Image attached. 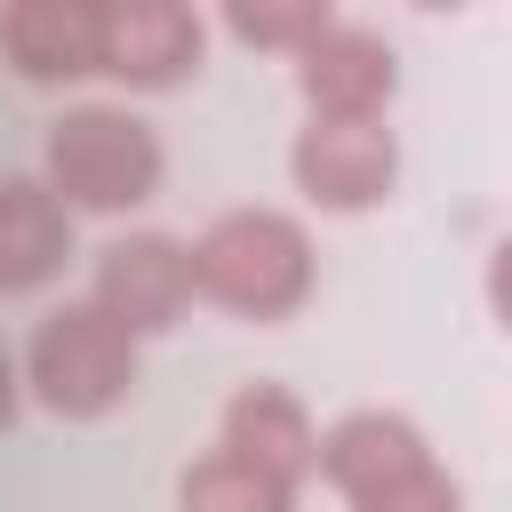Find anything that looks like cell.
Here are the masks:
<instances>
[{"label":"cell","instance_id":"6da1fadb","mask_svg":"<svg viewBox=\"0 0 512 512\" xmlns=\"http://www.w3.org/2000/svg\"><path fill=\"white\" fill-rule=\"evenodd\" d=\"M184 256H192V296H208L216 312H232L248 328L296 320L320 288L312 232L288 208H224L184 240Z\"/></svg>","mask_w":512,"mask_h":512},{"label":"cell","instance_id":"7a4b0ae2","mask_svg":"<svg viewBox=\"0 0 512 512\" xmlns=\"http://www.w3.org/2000/svg\"><path fill=\"white\" fill-rule=\"evenodd\" d=\"M168 152L160 128L128 96H80L40 128V184L64 216H128L160 192Z\"/></svg>","mask_w":512,"mask_h":512},{"label":"cell","instance_id":"3957f363","mask_svg":"<svg viewBox=\"0 0 512 512\" xmlns=\"http://www.w3.org/2000/svg\"><path fill=\"white\" fill-rule=\"evenodd\" d=\"M16 376H24V400H40L48 416L96 424L136 392V336H120L88 296H64L32 320Z\"/></svg>","mask_w":512,"mask_h":512},{"label":"cell","instance_id":"277c9868","mask_svg":"<svg viewBox=\"0 0 512 512\" xmlns=\"http://www.w3.org/2000/svg\"><path fill=\"white\" fill-rule=\"evenodd\" d=\"M88 304L120 336H136V344L144 336H168L192 312V256H184V240L176 232H152V224L112 232L96 248V264H88Z\"/></svg>","mask_w":512,"mask_h":512},{"label":"cell","instance_id":"5b68a950","mask_svg":"<svg viewBox=\"0 0 512 512\" xmlns=\"http://www.w3.org/2000/svg\"><path fill=\"white\" fill-rule=\"evenodd\" d=\"M288 176L328 216H368L400 184V144L384 120H304L288 144Z\"/></svg>","mask_w":512,"mask_h":512},{"label":"cell","instance_id":"8992f818","mask_svg":"<svg viewBox=\"0 0 512 512\" xmlns=\"http://www.w3.org/2000/svg\"><path fill=\"white\" fill-rule=\"evenodd\" d=\"M208 24L184 0H112L96 8V72L120 88H184L200 72Z\"/></svg>","mask_w":512,"mask_h":512},{"label":"cell","instance_id":"52a82bcc","mask_svg":"<svg viewBox=\"0 0 512 512\" xmlns=\"http://www.w3.org/2000/svg\"><path fill=\"white\" fill-rule=\"evenodd\" d=\"M296 96L312 104V120H384V104L400 96V56L384 32L328 16L296 48Z\"/></svg>","mask_w":512,"mask_h":512},{"label":"cell","instance_id":"ba28073f","mask_svg":"<svg viewBox=\"0 0 512 512\" xmlns=\"http://www.w3.org/2000/svg\"><path fill=\"white\" fill-rule=\"evenodd\" d=\"M216 448L240 456V464H256V472H272L280 488H304V472H312V456H320V424H312V408H304L288 384L248 376V384L224 400V416H216Z\"/></svg>","mask_w":512,"mask_h":512},{"label":"cell","instance_id":"9c48e42d","mask_svg":"<svg viewBox=\"0 0 512 512\" xmlns=\"http://www.w3.org/2000/svg\"><path fill=\"white\" fill-rule=\"evenodd\" d=\"M320 480L344 496V504H368V496H384V488H400V480H416L424 464H432V448H424V432L400 416V408H352V416H336L328 432H320Z\"/></svg>","mask_w":512,"mask_h":512},{"label":"cell","instance_id":"30bf717a","mask_svg":"<svg viewBox=\"0 0 512 512\" xmlns=\"http://www.w3.org/2000/svg\"><path fill=\"white\" fill-rule=\"evenodd\" d=\"M0 64L32 88H72L96 72V8L88 0H8L0 8Z\"/></svg>","mask_w":512,"mask_h":512},{"label":"cell","instance_id":"8fae6325","mask_svg":"<svg viewBox=\"0 0 512 512\" xmlns=\"http://www.w3.org/2000/svg\"><path fill=\"white\" fill-rule=\"evenodd\" d=\"M72 256V216L56 208V192L40 176L0 168V296H32L64 272Z\"/></svg>","mask_w":512,"mask_h":512},{"label":"cell","instance_id":"7c38bea8","mask_svg":"<svg viewBox=\"0 0 512 512\" xmlns=\"http://www.w3.org/2000/svg\"><path fill=\"white\" fill-rule=\"evenodd\" d=\"M176 512H296V488H280L272 472L208 448L176 472Z\"/></svg>","mask_w":512,"mask_h":512},{"label":"cell","instance_id":"4fadbf2b","mask_svg":"<svg viewBox=\"0 0 512 512\" xmlns=\"http://www.w3.org/2000/svg\"><path fill=\"white\" fill-rule=\"evenodd\" d=\"M320 24H328L320 0H232V8H224V32H232V40H248V48H280V56H296Z\"/></svg>","mask_w":512,"mask_h":512},{"label":"cell","instance_id":"5bb4252c","mask_svg":"<svg viewBox=\"0 0 512 512\" xmlns=\"http://www.w3.org/2000/svg\"><path fill=\"white\" fill-rule=\"evenodd\" d=\"M352 512H464V496H456V480L440 464H424L416 480H400V488H384V496H368Z\"/></svg>","mask_w":512,"mask_h":512},{"label":"cell","instance_id":"9a60e30c","mask_svg":"<svg viewBox=\"0 0 512 512\" xmlns=\"http://www.w3.org/2000/svg\"><path fill=\"white\" fill-rule=\"evenodd\" d=\"M16 416H24V376H16V352L0 344V432H8Z\"/></svg>","mask_w":512,"mask_h":512}]
</instances>
